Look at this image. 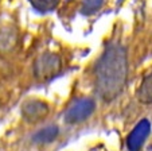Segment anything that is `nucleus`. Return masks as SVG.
<instances>
[{"mask_svg": "<svg viewBox=\"0 0 152 151\" xmlns=\"http://www.w3.org/2000/svg\"><path fill=\"white\" fill-rule=\"evenodd\" d=\"M128 76L126 50L120 43H109L97 60L94 68L96 93L102 101L110 103L121 94Z\"/></svg>", "mask_w": 152, "mask_h": 151, "instance_id": "nucleus-1", "label": "nucleus"}, {"mask_svg": "<svg viewBox=\"0 0 152 151\" xmlns=\"http://www.w3.org/2000/svg\"><path fill=\"white\" fill-rule=\"evenodd\" d=\"M96 111V101L92 99H80L66 109L63 119L67 124H80L88 120Z\"/></svg>", "mask_w": 152, "mask_h": 151, "instance_id": "nucleus-2", "label": "nucleus"}, {"mask_svg": "<svg viewBox=\"0 0 152 151\" xmlns=\"http://www.w3.org/2000/svg\"><path fill=\"white\" fill-rule=\"evenodd\" d=\"M61 70V60L57 54L45 53L34 62V74L39 80L54 78Z\"/></svg>", "mask_w": 152, "mask_h": 151, "instance_id": "nucleus-3", "label": "nucleus"}, {"mask_svg": "<svg viewBox=\"0 0 152 151\" xmlns=\"http://www.w3.org/2000/svg\"><path fill=\"white\" fill-rule=\"evenodd\" d=\"M49 115V105L45 101L30 99L22 104V116L27 123H39Z\"/></svg>", "mask_w": 152, "mask_h": 151, "instance_id": "nucleus-4", "label": "nucleus"}, {"mask_svg": "<svg viewBox=\"0 0 152 151\" xmlns=\"http://www.w3.org/2000/svg\"><path fill=\"white\" fill-rule=\"evenodd\" d=\"M149 132H151V124L148 120H141L136 124V127L132 130V132L128 135L126 139V147L129 151H139L144 142L147 140Z\"/></svg>", "mask_w": 152, "mask_h": 151, "instance_id": "nucleus-5", "label": "nucleus"}, {"mask_svg": "<svg viewBox=\"0 0 152 151\" xmlns=\"http://www.w3.org/2000/svg\"><path fill=\"white\" fill-rule=\"evenodd\" d=\"M137 100L143 104L152 103V71L145 76L137 89Z\"/></svg>", "mask_w": 152, "mask_h": 151, "instance_id": "nucleus-6", "label": "nucleus"}, {"mask_svg": "<svg viewBox=\"0 0 152 151\" xmlns=\"http://www.w3.org/2000/svg\"><path fill=\"white\" fill-rule=\"evenodd\" d=\"M58 134H59V130L57 125H47L34 135V142L38 144H49L57 139Z\"/></svg>", "mask_w": 152, "mask_h": 151, "instance_id": "nucleus-7", "label": "nucleus"}, {"mask_svg": "<svg viewBox=\"0 0 152 151\" xmlns=\"http://www.w3.org/2000/svg\"><path fill=\"white\" fill-rule=\"evenodd\" d=\"M30 3L37 11L46 14V12L54 11L57 8L59 4V0H30Z\"/></svg>", "mask_w": 152, "mask_h": 151, "instance_id": "nucleus-8", "label": "nucleus"}, {"mask_svg": "<svg viewBox=\"0 0 152 151\" xmlns=\"http://www.w3.org/2000/svg\"><path fill=\"white\" fill-rule=\"evenodd\" d=\"M104 4V0H82L81 11L83 15H93L100 11Z\"/></svg>", "mask_w": 152, "mask_h": 151, "instance_id": "nucleus-9", "label": "nucleus"}, {"mask_svg": "<svg viewBox=\"0 0 152 151\" xmlns=\"http://www.w3.org/2000/svg\"><path fill=\"white\" fill-rule=\"evenodd\" d=\"M148 151H152V147H149V150Z\"/></svg>", "mask_w": 152, "mask_h": 151, "instance_id": "nucleus-10", "label": "nucleus"}, {"mask_svg": "<svg viewBox=\"0 0 152 151\" xmlns=\"http://www.w3.org/2000/svg\"><path fill=\"white\" fill-rule=\"evenodd\" d=\"M118 1H120V3H121V1H124V0H118Z\"/></svg>", "mask_w": 152, "mask_h": 151, "instance_id": "nucleus-11", "label": "nucleus"}, {"mask_svg": "<svg viewBox=\"0 0 152 151\" xmlns=\"http://www.w3.org/2000/svg\"><path fill=\"white\" fill-rule=\"evenodd\" d=\"M67 1H70V0H67Z\"/></svg>", "mask_w": 152, "mask_h": 151, "instance_id": "nucleus-12", "label": "nucleus"}]
</instances>
